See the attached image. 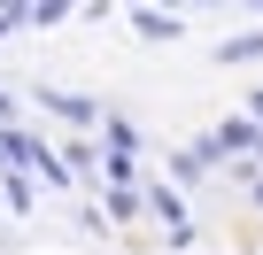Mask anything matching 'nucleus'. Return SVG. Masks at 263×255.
<instances>
[{
  "label": "nucleus",
  "instance_id": "1",
  "mask_svg": "<svg viewBox=\"0 0 263 255\" xmlns=\"http://www.w3.org/2000/svg\"><path fill=\"white\" fill-rule=\"evenodd\" d=\"M31 101H39L47 116H62V124H101V116H108L101 101H85V93H54V85H31Z\"/></svg>",
  "mask_w": 263,
  "mask_h": 255
},
{
  "label": "nucleus",
  "instance_id": "2",
  "mask_svg": "<svg viewBox=\"0 0 263 255\" xmlns=\"http://www.w3.org/2000/svg\"><path fill=\"white\" fill-rule=\"evenodd\" d=\"M147 201H155V217L171 224V240H194V217H186V201H178L171 186H147Z\"/></svg>",
  "mask_w": 263,
  "mask_h": 255
},
{
  "label": "nucleus",
  "instance_id": "3",
  "mask_svg": "<svg viewBox=\"0 0 263 255\" xmlns=\"http://www.w3.org/2000/svg\"><path fill=\"white\" fill-rule=\"evenodd\" d=\"M217 147H240V155H263V132H255V124H217Z\"/></svg>",
  "mask_w": 263,
  "mask_h": 255
},
{
  "label": "nucleus",
  "instance_id": "4",
  "mask_svg": "<svg viewBox=\"0 0 263 255\" xmlns=\"http://www.w3.org/2000/svg\"><path fill=\"white\" fill-rule=\"evenodd\" d=\"M140 39H178V16H163V8H140Z\"/></svg>",
  "mask_w": 263,
  "mask_h": 255
},
{
  "label": "nucleus",
  "instance_id": "5",
  "mask_svg": "<svg viewBox=\"0 0 263 255\" xmlns=\"http://www.w3.org/2000/svg\"><path fill=\"white\" fill-rule=\"evenodd\" d=\"M0 193H8V209H31V178L8 163V178H0Z\"/></svg>",
  "mask_w": 263,
  "mask_h": 255
},
{
  "label": "nucleus",
  "instance_id": "6",
  "mask_svg": "<svg viewBox=\"0 0 263 255\" xmlns=\"http://www.w3.org/2000/svg\"><path fill=\"white\" fill-rule=\"evenodd\" d=\"M217 54H224V62H255V54H263V31H248V39H224Z\"/></svg>",
  "mask_w": 263,
  "mask_h": 255
},
{
  "label": "nucleus",
  "instance_id": "7",
  "mask_svg": "<svg viewBox=\"0 0 263 255\" xmlns=\"http://www.w3.org/2000/svg\"><path fill=\"white\" fill-rule=\"evenodd\" d=\"M70 16V0H31V24H62Z\"/></svg>",
  "mask_w": 263,
  "mask_h": 255
},
{
  "label": "nucleus",
  "instance_id": "8",
  "mask_svg": "<svg viewBox=\"0 0 263 255\" xmlns=\"http://www.w3.org/2000/svg\"><path fill=\"white\" fill-rule=\"evenodd\" d=\"M0 124H16V101H8V93H0Z\"/></svg>",
  "mask_w": 263,
  "mask_h": 255
},
{
  "label": "nucleus",
  "instance_id": "9",
  "mask_svg": "<svg viewBox=\"0 0 263 255\" xmlns=\"http://www.w3.org/2000/svg\"><path fill=\"white\" fill-rule=\"evenodd\" d=\"M248 108H255V116H263V93H255V101H248Z\"/></svg>",
  "mask_w": 263,
  "mask_h": 255
},
{
  "label": "nucleus",
  "instance_id": "10",
  "mask_svg": "<svg viewBox=\"0 0 263 255\" xmlns=\"http://www.w3.org/2000/svg\"><path fill=\"white\" fill-rule=\"evenodd\" d=\"M248 8H263V0H248Z\"/></svg>",
  "mask_w": 263,
  "mask_h": 255
}]
</instances>
